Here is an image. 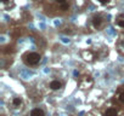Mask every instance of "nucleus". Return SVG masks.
<instances>
[{
	"label": "nucleus",
	"instance_id": "nucleus-8",
	"mask_svg": "<svg viewBox=\"0 0 124 116\" xmlns=\"http://www.w3.org/2000/svg\"><path fill=\"white\" fill-rule=\"evenodd\" d=\"M118 102L122 103V104H124V92H119V94H118Z\"/></svg>",
	"mask_w": 124,
	"mask_h": 116
},
{
	"label": "nucleus",
	"instance_id": "nucleus-12",
	"mask_svg": "<svg viewBox=\"0 0 124 116\" xmlns=\"http://www.w3.org/2000/svg\"><path fill=\"white\" fill-rule=\"evenodd\" d=\"M0 1H1L3 4H5V3H8V1H9V0H0Z\"/></svg>",
	"mask_w": 124,
	"mask_h": 116
},
{
	"label": "nucleus",
	"instance_id": "nucleus-2",
	"mask_svg": "<svg viewBox=\"0 0 124 116\" xmlns=\"http://www.w3.org/2000/svg\"><path fill=\"white\" fill-rule=\"evenodd\" d=\"M102 22H103V19L100 15H95L91 17V23H93V27L95 29H100L102 27Z\"/></svg>",
	"mask_w": 124,
	"mask_h": 116
},
{
	"label": "nucleus",
	"instance_id": "nucleus-9",
	"mask_svg": "<svg viewBox=\"0 0 124 116\" xmlns=\"http://www.w3.org/2000/svg\"><path fill=\"white\" fill-rule=\"evenodd\" d=\"M117 24H118L120 28H124V19H118V21H117Z\"/></svg>",
	"mask_w": 124,
	"mask_h": 116
},
{
	"label": "nucleus",
	"instance_id": "nucleus-11",
	"mask_svg": "<svg viewBox=\"0 0 124 116\" xmlns=\"http://www.w3.org/2000/svg\"><path fill=\"white\" fill-rule=\"evenodd\" d=\"M97 1H99L100 4H102V5H105V4H107V3H109V0H97Z\"/></svg>",
	"mask_w": 124,
	"mask_h": 116
},
{
	"label": "nucleus",
	"instance_id": "nucleus-1",
	"mask_svg": "<svg viewBox=\"0 0 124 116\" xmlns=\"http://www.w3.org/2000/svg\"><path fill=\"white\" fill-rule=\"evenodd\" d=\"M23 63L28 67H35L40 63L41 61V56L38 52H27L23 54Z\"/></svg>",
	"mask_w": 124,
	"mask_h": 116
},
{
	"label": "nucleus",
	"instance_id": "nucleus-3",
	"mask_svg": "<svg viewBox=\"0 0 124 116\" xmlns=\"http://www.w3.org/2000/svg\"><path fill=\"white\" fill-rule=\"evenodd\" d=\"M62 86H63V84H62V81H60V80H52L49 84V87L52 91H58V90L62 88Z\"/></svg>",
	"mask_w": 124,
	"mask_h": 116
},
{
	"label": "nucleus",
	"instance_id": "nucleus-5",
	"mask_svg": "<svg viewBox=\"0 0 124 116\" xmlns=\"http://www.w3.org/2000/svg\"><path fill=\"white\" fill-rule=\"evenodd\" d=\"M29 116H45V111H44L41 108H34V109L31 111Z\"/></svg>",
	"mask_w": 124,
	"mask_h": 116
},
{
	"label": "nucleus",
	"instance_id": "nucleus-10",
	"mask_svg": "<svg viewBox=\"0 0 124 116\" xmlns=\"http://www.w3.org/2000/svg\"><path fill=\"white\" fill-rule=\"evenodd\" d=\"M56 3H57L58 5H62V4H66V3H68V0H56Z\"/></svg>",
	"mask_w": 124,
	"mask_h": 116
},
{
	"label": "nucleus",
	"instance_id": "nucleus-6",
	"mask_svg": "<svg viewBox=\"0 0 124 116\" xmlns=\"http://www.w3.org/2000/svg\"><path fill=\"white\" fill-rule=\"evenodd\" d=\"M12 105H14L15 108H20V106L22 105V98H21V97H14V99H12Z\"/></svg>",
	"mask_w": 124,
	"mask_h": 116
},
{
	"label": "nucleus",
	"instance_id": "nucleus-4",
	"mask_svg": "<svg viewBox=\"0 0 124 116\" xmlns=\"http://www.w3.org/2000/svg\"><path fill=\"white\" fill-rule=\"evenodd\" d=\"M118 115H119V111L117 108H107L103 111V116H118Z\"/></svg>",
	"mask_w": 124,
	"mask_h": 116
},
{
	"label": "nucleus",
	"instance_id": "nucleus-7",
	"mask_svg": "<svg viewBox=\"0 0 124 116\" xmlns=\"http://www.w3.org/2000/svg\"><path fill=\"white\" fill-rule=\"evenodd\" d=\"M70 9V4L68 3H66V4H62V5H60V10H62V11H67Z\"/></svg>",
	"mask_w": 124,
	"mask_h": 116
}]
</instances>
